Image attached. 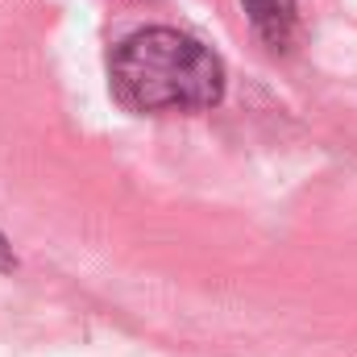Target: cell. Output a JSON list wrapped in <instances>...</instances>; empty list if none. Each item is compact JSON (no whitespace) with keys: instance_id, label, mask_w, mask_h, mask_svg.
I'll return each mask as SVG.
<instances>
[{"instance_id":"cell-1","label":"cell","mask_w":357,"mask_h":357,"mask_svg":"<svg viewBox=\"0 0 357 357\" xmlns=\"http://www.w3.org/2000/svg\"><path fill=\"white\" fill-rule=\"evenodd\" d=\"M112 96L133 112H195L225 96V63L191 33L150 25L108 54Z\"/></svg>"},{"instance_id":"cell-2","label":"cell","mask_w":357,"mask_h":357,"mask_svg":"<svg viewBox=\"0 0 357 357\" xmlns=\"http://www.w3.org/2000/svg\"><path fill=\"white\" fill-rule=\"evenodd\" d=\"M254 29L266 38L274 50H282L295 33V0H241Z\"/></svg>"},{"instance_id":"cell-3","label":"cell","mask_w":357,"mask_h":357,"mask_svg":"<svg viewBox=\"0 0 357 357\" xmlns=\"http://www.w3.org/2000/svg\"><path fill=\"white\" fill-rule=\"evenodd\" d=\"M13 266H17V258H13V250H8V241L0 233V270H13Z\"/></svg>"}]
</instances>
